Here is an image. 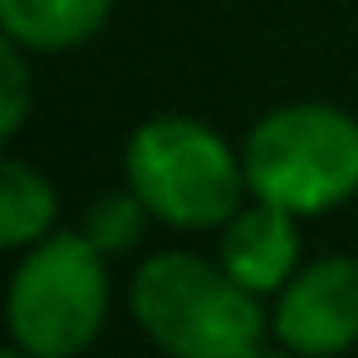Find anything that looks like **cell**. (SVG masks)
Instances as JSON below:
<instances>
[{
    "label": "cell",
    "instance_id": "1",
    "mask_svg": "<svg viewBox=\"0 0 358 358\" xmlns=\"http://www.w3.org/2000/svg\"><path fill=\"white\" fill-rule=\"evenodd\" d=\"M128 309L167 358H250L270 338L265 299L236 285L221 260L192 250L148 255L128 280Z\"/></svg>",
    "mask_w": 358,
    "mask_h": 358
},
{
    "label": "cell",
    "instance_id": "2",
    "mask_svg": "<svg viewBox=\"0 0 358 358\" xmlns=\"http://www.w3.org/2000/svg\"><path fill=\"white\" fill-rule=\"evenodd\" d=\"M123 182L172 231H221L250 201L241 148L192 113L143 118L123 143Z\"/></svg>",
    "mask_w": 358,
    "mask_h": 358
},
{
    "label": "cell",
    "instance_id": "3",
    "mask_svg": "<svg viewBox=\"0 0 358 358\" xmlns=\"http://www.w3.org/2000/svg\"><path fill=\"white\" fill-rule=\"evenodd\" d=\"M245 187L255 201L285 206L299 221L329 216L358 196V118L338 103H280L241 138Z\"/></svg>",
    "mask_w": 358,
    "mask_h": 358
},
{
    "label": "cell",
    "instance_id": "4",
    "mask_svg": "<svg viewBox=\"0 0 358 358\" xmlns=\"http://www.w3.org/2000/svg\"><path fill=\"white\" fill-rule=\"evenodd\" d=\"M113 309L108 255L84 231H55L20 250L6 289L10 343L35 358H79L94 348Z\"/></svg>",
    "mask_w": 358,
    "mask_h": 358
},
{
    "label": "cell",
    "instance_id": "5",
    "mask_svg": "<svg viewBox=\"0 0 358 358\" xmlns=\"http://www.w3.org/2000/svg\"><path fill=\"white\" fill-rule=\"evenodd\" d=\"M270 338L304 358H343L358 348V255H314L275 294Z\"/></svg>",
    "mask_w": 358,
    "mask_h": 358
},
{
    "label": "cell",
    "instance_id": "6",
    "mask_svg": "<svg viewBox=\"0 0 358 358\" xmlns=\"http://www.w3.org/2000/svg\"><path fill=\"white\" fill-rule=\"evenodd\" d=\"M216 260L226 265V275L236 285H245L260 299H275L294 280V270L304 265V255H299V216L250 196L221 226Z\"/></svg>",
    "mask_w": 358,
    "mask_h": 358
},
{
    "label": "cell",
    "instance_id": "7",
    "mask_svg": "<svg viewBox=\"0 0 358 358\" xmlns=\"http://www.w3.org/2000/svg\"><path fill=\"white\" fill-rule=\"evenodd\" d=\"M118 0H0V35L30 55H69L89 45Z\"/></svg>",
    "mask_w": 358,
    "mask_h": 358
},
{
    "label": "cell",
    "instance_id": "8",
    "mask_svg": "<svg viewBox=\"0 0 358 358\" xmlns=\"http://www.w3.org/2000/svg\"><path fill=\"white\" fill-rule=\"evenodd\" d=\"M55 221H59L55 182L35 162L10 152L0 162V245L6 250H30L35 241L55 236Z\"/></svg>",
    "mask_w": 358,
    "mask_h": 358
},
{
    "label": "cell",
    "instance_id": "9",
    "mask_svg": "<svg viewBox=\"0 0 358 358\" xmlns=\"http://www.w3.org/2000/svg\"><path fill=\"white\" fill-rule=\"evenodd\" d=\"M148 221H152V211L143 206V196L123 182V187H108V192H99L94 201H89V211H84V236L108 255V260H118V255H128V250H138L143 245V236H148Z\"/></svg>",
    "mask_w": 358,
    "mask_h": 358
},
{
    "label": "cell",
    "instance_id": "10",
    "mask_svg": "<svg viewBox=\"0 0 358 358\" xmlns=\"http://www.w3.org/2000/svg\"><path fill=\"white\" fill-rule=\"evenodd\" d=\"M35 108V74H30V50L0 45V138H20Z\"/></svg>",
    "mask_w": 358,
    "mask_h": 358
},
{
    "label": "cell",
    "instance_id": "11",
    "mask_svg": "<svg viewBox=\"0 0 358 358\" xmlns=\"http://www.w3.org/2000/svg\"><path fill=\"white\" fill-rule=\"evenodd\" d=\"M250 358H304V353H294V348H285L280 338H265V343H260V348H255Z\"/></svg>",
    "mask_w": 358,
    "mask_h": 358
},
{
    "label": "cell",
    "instance_id": "12",
    "mask_svg": "<svg viewBox=\"0 0 358 358\" xmlns=\"http://www.w3.org/2000/svg\"><path fill=\"white\" fill-rule=\"evenodd\" d=\"M0 358H35V353H25V348H15V343H10V348L0 353Z\"/></svg>",
    "mask_w": 358,
    "mask_h": 358
}]
</instances>
